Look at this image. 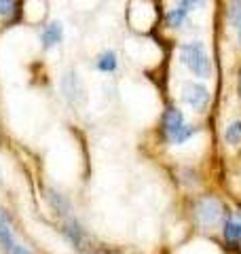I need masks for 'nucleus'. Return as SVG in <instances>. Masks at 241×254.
<instances>
[{
    "instance_id": "obj_5",
    "label": "nucleus",
    "mask_w": 241,
    "mask_h": 254,
    "mask_svg": "<svg viewBox=\"0 0 241 254\" xmlns=\"http://www.w3.org/2000/svg\"><path fill=\"white\" fill-rule=\"evenodd\" d=\"M61 233L68 237V242L74 246L76 250L85 252V254H91V250L95 248L89 233H87L83 229V225H80L78 220H74V218H68V220L61 222Z\"/></svg>"
},
{
    "instance_id": "obj_16",
    "label": "nucleus",
    "mask_w": 241,
    "mask_h": 254,
    "mask_svg": "<svg viewBox=\"0 0 241 254\" xmlns=\"http://www.w3.org/2000/svg\"><path fill=\"white\" fill-rule=\"evenodd\" d=\"M205 2H207V0H176V4L182 6V9H186V11H197Z\"/></svg>"
},
{
    "instance_id": "obj_14",
    "label": "nucleus",
    "mask_w": 241,
    "mask_h": 254,
    "mask_svg": "<svg viewBox=\"0 0 241 254\" xmlns=\"http://www.w3.org/2000/svg\"><path fill=\"white\" fill-rule=\"evenodd\" d=\"M49 201H51V205L55 210H58L60 214H70V203L66 201V197L63 195H60V193H55V190H49Z\"/></svg>"
},
{
    "instance_id": "obj_6",
    "label": "nucleus",
    "mask_w": 241,
    "mask_h": 254,
    "mask_svg": "<svg viewBox=\"0 0 241 254\" xmlns=\"http://www.w3.org/2000/svg\"><path fill=\"white\" fill-rule=\"evenodd\" d=\"M222 237L229 248L241 246V208L237 212H229L222 222Z\"/></svg>"
},
{
    "instance_id": "obj_9",
    "label": "nucleus",
    "mask_w": 241,
    "mask_h": 254,
    "mask_svg": "<svg viewBox=\"0 0 241 254\" xmlns=\"http://www.w3.org/2000/svg\"><path fill=\"white\" fill-rule=\"evenodd\" d=\"M60 87H61V93H63V98H66L70 104H76L78 102V95L83 93V89H80V81H78V76L72 72H66L61 76V83H60Z\"/></svg>"
},
{
    "instance_id": "obj_17",
    "label": "nucleus",
    "mask_w": 241,
    "mask_h": 254,
    "mask_svg": "<svg viewBox=\"0 0 241 254\" xmlns=\"http://www.w3.org/2000/svg\"><path fill=\"white\" fill-rule=\"evenodd\" d=\"M237 93H239V98H241V68H239V72H237Z\"/></svg>"
},
{
    "instance_id": "obj_10",
    "label": "nucleus",
    "mask_w": 241,
    "mask_h": 254,
    "mask_svg": "<svg viewBox=\"0 0 241 254\" xmlns=\"http://www.w3.org/2000/svg\"><path fill=\"white\" fill-rule=\"evenodd\" d=\"M95 68H98L100 72H106V74L117 72V68H119V58H117V53L112 51V49L102 51V53L98 55V60H95Z\"/></svg>"
},
{
    "instance_id": "obj_15",
    "label": "nucleus",
    "mask_w": 241,
    "mask_h": 254,
    "mask_svg": "<svg viewBox=\"0 0 241 254\" xmlns=\"http://www.w3.org/2000/svg\"><path fill=\"white\" fill-rule=\"evenodd\" d=\"M17 11V0H0V17L9 19Z\"/></svg>"
},
{
    "instance_id": "obj_4",
    "label": "nucleus",
    "mask_w": 241,
    "mask_h": 254,
    "mask_svg": "<svg viewBox=\"0 0 241 254\" xmlns=\"http://www.w3.org/2000/svg\"><path fill=\"white\" fill-rule=\"evenodd\" d=\"M210 89L205 85H201L197 81H190V83H184L182 87V102L186 104L192 113H205L207 106H210Z\"/></svg>"
},
{
    "instance_id": "obj_3",
    "label": "nucleus",
    "mask_w": 241,
    "mask_h": 254,
    "mask_svg": "<svg viewBox=\"0 0 241 254\" xmlns=\"http://www.w3.org/2000/svg\"><path fill=\"white\" fill-rule=\"evenodd\" d=\"M227 212L222 208V201L214 195H203L195 201V220L199 227L203 229H214L224 222Z\"/></svg>"
},
{
    "instance_id": "obj_1",
    "label": "nucleus",
    "mask_w": 241,
    "mask_h": 254,
    "mask_svg": "<svg viewBox=\"0 0 241 254\" xmlns=\"http://www.w3.org/2000/svg\"><path fill=\"white\" fill-rule=\"evenodd\" d=\"M199 131V127L190 125L186 121L184 113L178 106H167L161 117V136L167 144L172 146H182Z\"/></svg>"
},
{
    "instance_id": "obj_13",
    "label": "nucleus",
    "mask_w": 241,
    "mask_h": 254,
    "mask_svg": "<svg viewBox=\"0 0 241 254\" xmlns=\"http://www.w3.org/2000/svg\"><path fill=\"white\" fill-rule=\"evenodd\" d=\"M224 142H227L229 146L241 144V121H231L224 127Z\"/></svg>"
},
{
    "instance_id": "obj_8",
    "label": "nucleus",
    "mask_w": 241,
    "mask_h": 254,
    "mask_svg": "<svg viewBox=\"0 0 241 254\" xmlns=\"http://www.w3.org/2000/svg\"><path fill=\"white\" fill-rule=\"evenodd\" d=\"M0 246L4 248L6 254H32L26 246H21L17 240H15L13 231L4 225L2 220H0Z\"/></svg>"
},
{
    "instance_id": "obj_18",
    "label": "nucleus",
    "mask_w": 241,
    "mask_h": 254,
    "mask_svg": "<svg viewBox=\"0 0 241 254\" xmlns=\"http://www.w3.org/2000/svg\"><path fill=\"white\" fill-rule=\"evenodd\" d=\"M237 41H239V47H241V26L237 28Z\"/></svg>"
},
{
    "instance_id": "obj_12",
    "label": "nucleus",
    "mask_w": 241,
    "mask_h": 254,
    "mask_svg": "<svg viewBox=\"0 0 241 254\" xmlns=\"http://www.w3.org/2000/svg\"><path fill=\"white\" fill-rule=\"evenodd\" d=\"M224 17L231 28H239L241 26V0H229L227 9H224Z\"/></svg>"
},
{
    "instance_id": "obj_7",
    "label": "nucleus",
    "mask_w": 241,
    "mask_h": 254,
    "mask_svg": "<svg viewBox=\"0 0 241 254\" xmlns=\"http://www.w3.org/2000/svg\"><path fill=\"white\" fill-rule=\"evenodd\" d=\"M61 41H63V23L61 21L47 23V26L43 28V32H40V45H43L45 51L55 49Z\"/></svg>"
},
{
    "instance_id": "obj_2",
    "label": "nucleus",
    "mask_w": 241,
    "mask_h": 254,
    "mask_svg": "<svg viewBox=\"0 0 241 254\" xmlns=\"http://www.w3.org/2000/svg\"><path fill=\"white\" fill-rule=\"evenodd\" d=\"M180 62L188 68V72L197 78L212 76V60L207 55L205 45L201 41H188L180 45Z\"/></svg>"
},
{
    "instance_id": "obj_11",
    "label": "nucleus",
    "mask_w": 241,
    "mask_h": 254,
    "mask_svg": "<svg viewBox=\"0 0 241 254\" xmlns=\"http://www.w3.org/2000/svg\"><path fill=\"white\" fill-rule=\"evenodd\" d=\"M188 13L186 9H182V6H172L170 11L165 13V23H167V28H172V30H180L184 23L188 21Z\"/></svg>"
}]
</instances>
